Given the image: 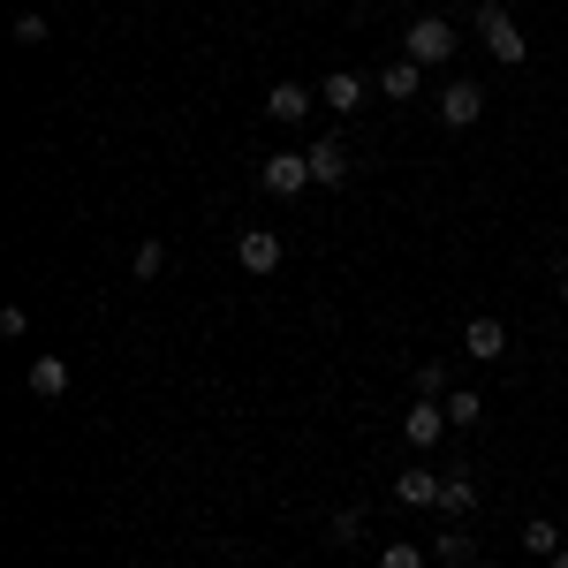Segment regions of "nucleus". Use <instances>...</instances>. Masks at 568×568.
I'll list each match as a JSON object with an SVG mask.
<instances>
[{"label": "nucleus", "instance_id": "obj_24", "mask_svg": "<svg viewBox=\"0 0 568 568\" xmlns=\"http://www.w3.org/2000/svg\"><path fill=\"white\" fill-rule=\"evenodd\" d=\"M561 304H568V273H561Z\"/></svg>", "mask_w": 568, "mask_h": 568}, {"label": "nucleus", "instance_id": "obj_3", "mask_svg": "<svg viewBox=\"0 0 568 568\" xmlns=\"http://www.w3.org/2000/svg\"><path fill=\"white\" fill-rule=\"evenodd\" d=\"M235 258H243V273H273V265L288 258V235L281 227H243L235 235Z\"/></svg>", "mask_w": 568, "mask_h": 568}, {"label": "nucleus", "instance_id": "obj_16", "mask_svg": "<svg viewBox=\"0 0 568 568\" xmlns=\"http://www.w3.org/2000/svg\"><path fill=\"white\" fill-rule=\"evenodd\" d=\"M478 417H485V402H478L470 387H463V394H447V425H463V433H470Z\"/></svg>", "mask_w": 568, "mask_h": 568}, {"label": "nucleus", "instance_id": "obj_7", "mask_svg": "<svg viewBox=\"0 0 568 568\" xmlns=\"http://www.w3.org/2000/svg\"><path fill=\"white\" fill-rule=\"evenodd\" d=\"M311 182H318V190H342V182H349V144H342V136H318V144H311Z\"/></svg>", "mask_w": 568, "mask_h": 568}, {"label": "nucleus", "instance_id": "obj_14", "mask_svg": "<svg viewBox=\"0 0 568 568\" xmlns=\"http://www.w3.org/2000/svg\"><path fill=\"white\" fill-rule=\"evenodd\" d=\"M318 99H326V106H334V114H349L356 99H364V84H356L349 69H334V77H326V84H318Z\"/></svg>", "mask_w": 568, "mask_h": 568}, {"label": "nucleus", "instance_id": "obj_19", "mask_svg": "<svg viewBox=\"0 0 568 568\" xmlns=\"http://www.w3.org/2000/svg\"><path fill=\"white\" fill-rule=\"evenodd\" d=\"M417 394L425 402H447V364H417Z\"/></svg>", "mask_w": 568, "mask_h": 568}, {"label": "nucleus", "instance_id": "obj_21", "mask_svg": "<svg viewBox=\"0 0 568 568\" xmlns=\"http://www.w3.org/2000/svg\"><path fill=\"white\" fill-rule=\"evenodd\" d=\"M379 568H425V554H417V546H409V538H394L387 554H379Z\"/></svg>", "mask_w": 568, "mask_h": 568}, {"label": "nucleus", "instance_id": "obj_15", "mask_svg": "<svg viewBox=\"0 0 568 568\" xmlns=\"http://www.w3.org/2000/svg\"><path fill=\"white\" fill-rule=\"evenodd\" d=\"M524 554H538V561H554V554H561V530L546 524V516H530V524H524Z\"/></svg>", "mask_w": 568, "mask_h": 568}, {"label": "nucleus", "instance_id": "obj_20", "mask_svg": "<svg viewBox=\"0 0 568 568\" xmlns=\"http://www.w3.org/2000/svg\"><path fill=\"white\" fill-rule=\"evenodd\" d=\"M356 530H364V508H356V500H349V508H342V516H334V524H326V538H334V546H349Z\"/></svg>", "mask_w": 568, "mask_h": 568}, {"label": "nucleus", "instance_id": "obj_8", "mask_svg": "<svg viewBox=\"0 0 568 568\" xmlns=\"http://www.w3.org/2000/svg\"><path fill=\"white\" fill-rule=\"evenodd\" d=\"M478 114H485V91L478 84H447V91H439V122H447V130H470Z\"/></svg>", "mask_w": 568, "mask_h": 568}, {"label": "nucleus", "instance_id": "obj_5", "mask_svg": "<svg viewBox=\"0 0 568 568\" xmlns=\"http://www.w3.org/2000/svg\"><path fill=\"white\" fill-rule=\"evenodd\" d=\"M258 182L273 190V197H296V190H311V152H273L258 168Z\"/></svg>", "mask_w": 568, "mask_h": 568}, {"label": "nucleus", "instance_id": "obj_4", "mask_svg": "<svg viewBox=\"0 0 568 568\" xmlns=\"http://www.w3.org/2000/svg\"><path fill=\"white\" fill-rule=\"evenodd\" d=\"M439 433H447V402H409L402 409V439H409V455H425V447H439Z\"/></svg>", "mask_w": 568, "mask_h": 568}, {"label": "nucleus", "instance_id": "obj_17", "mask_svg": "<svg viewBox=\"0 0 568 568\" xmlns=\"http://www.w3.org/2000/svg\"><path fill=\"white\" fill-rule=\"evenodd\" d=\"M433 554H439L447 568H470V538H463V530H439V538H433Z\"/></svg>", "mask_w": 568, "mask_h": 568}, {"label": "nucleus", "instance_id": "obj_6", "mask_svg": "<svg viewBox=\"0 0 568 568\" xmlns=\"http://www.w3.org/2000/svg\"><path fill=\"white\" fill-rule=\"evenodd\" d=\"M463 349H470V364H500V356H508V326H500L493 311H478V318L463 326Z\"/></svg>", "mask_w": 568, "mask_h": 568}, {"label": "nucleus", "instance_id": "obj_10", "mask_svg": "<svg viewBox=\"0 0 568 568\" xmlns=\"http://www.w3.org/2000/svg\"><path fill=\"white\" fill-rule=\"evenodd\" d=\"M31 394H39V402H61V394H69V356H31Z\"/></svg>", "mask_w": 568, "mask_h": 568}, {"label": "nucleus", "instance_id": "obj_12", "mask_svg": "<svg viewBox=\"0 0 568 568\" xmlns=\"http://www.w3.org/2000/svg\"><path fill=\"white\" fill-rule=\"evenodd\" d=\"M379 91H387V99H417V91H425V69L402 53V61H387V69H379Z\"/></svg>", "mask_w": 568, "mask_h": 568}, {"label": "nucleus", "instance_id": "obj_11", "mask_svg": "<svg viewBox=\"0 0 568 568\" xmlns=\"http://www.w3.org/2000/svg\"><path fill=\"white\" fill-rule=\"evenodd\" d=\"M265 114L296 130V122H304V114H311V91H304V84H273V91H265Z\"/></svg>", "mask_w": 568, "mask_h": 568}, {"label": "nucleus", "instance_id": "obj_23", "mask_svg": "<svg viewBox=\"0 0 568 568\" xmlns=\"http://www.w3.org/2000/svg\"><path fill=\"white\" fill-rule=\"evenodd\" d=\"M546 568H568V546H561V554H554V561H546Z\"/></svg>", "mask_w": 568, "mask_h": 568}, {"label": "nucleus", "instance_id": "obj_22", "mask_svg": "<svg viewBox=\"0 0 568 568\" xmlns=\"http://www.w3.org/2000/svg\"><path fill=\"white\" fill-rule=\"evenodd\" d=\"M0 334H8V342H23V334H31V318H23V304H8V311H0Z\"/></svg>", "mask_w": 568, "mask_h": 568}, {"label": "nucleus", "instance_id": "obj_1", "mask_svg": "<svg viewBox=\"0 0 568 568\" xmlns=\"http://www.w3.org/2000/svg\"><path fill=\"white\" fill-rule=\"evenodd\" d=\"M478 39H485V53H493L500 69H524V61H530L524 23H516V16H508L500 0H485V8H478Z\"/></svg>", "mask_w": 568, "mask_h": 568}, {"label": "nucleus", "instance_id": "obj_9", "mask_svg": "<svg viewBox=\"0 0 568 568\" xmlns=\"http://www.w3.org/2000/svg\"><path fill=\"white\" fill-rule=\"evenodd\" d=\"M439 478H447V470H402V478H394V500H402V508H439Z\"/></svg>", "mask_w": 568, "mask_h": 568}, {"label": "nucleus", "instance_id": "obj_13", "mask_svg": "<svg viewBox=\"0 0 568 568\" xmlns=\"http://www.w3.org/2000/svg\"><path fill=\"white\" fill-rule=\"evenodd\" d=\"M470 508H478V485L463 478V470H447V478H439V516H455V524H463Z\"/></svg>", "mask_w": 568, "mask_h": 568}, {"label": "nucleus", "instance_id": "obj_18", "mask_svg": "<svg viewBox=\"0 0 568 568\" xmlns=\"http://www.w3.org/2000/svg\"><path fill=\"white\" fill-rule=\"evenodd\" d=\"M136 281H160V273H168V243H136Z\"/></svg>", "mask_w": 568, "mask_h": 568}, {"label": "nucleus", "instance_id": "obj_2", "mask_svg": "<svg viewBox=\"0 0 568 568\" xmlns=\"http://www.w3.org/2000/svg\"><path fill=\"white\" fill-rule=\"evenodd\" d=\"M402 45H409L417 69H439V61H455V23H447V16H417Z\"/></svg>", "mask_w": 568, "mask_h": 568}]
</instances>
